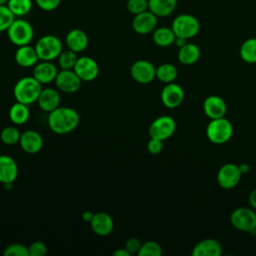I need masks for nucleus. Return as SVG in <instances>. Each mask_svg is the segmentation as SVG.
<instances>
[{
	"label": "nucleus",
	"instance_id": "f257e3e1",
	"mask_svg": "<svg viewBox=\"0 0 256 256\" xmlns=\"http://www.w3.org/2000/svg\"><path fill=\"white\" fill-rule=\"evenodd\" d=\"M80 122V116L78 112L65 106H59L55 110L48 113L47 124L49 129L60 135L68 134L75 130Z\"/></svg>",
	"mask_w": 256,
	"mask_h": 256
},
{
	"label": "nucleus",
	"instance_id": "f03ea898",
	"mask_svg": "<svg viewBox=\"0 0 256 256\" xmlns=\"http://www.w3.org/2000/svg\"><path fill=\"white\" fill-rule=\"evenodd\" d=\"M42 89V84L33 75L25 76L15 83L13 94L17 102L29 106L37 102Z\"/></svg>",
	"mask_w": 256,
	"mask_h": 256
},
{
	"label": "nucleus",
	"instance_id": "7ed1b4c3",
	"mask_svg": "<svg viewBox=\"0 0 256 256\" xmlns=\"http://www.w3.org/2000/svg\"><path fill=\"white\" fill-rule=\"evenodd\" d=\"M233 135L232 123L225 117L211 119L206 127V136L214 144H224Z\"/></svg>",
	"mask_w": 256,
	"mask_h": 256
},
{
	"label": "nucleus",
	"instance_id": "20e7f679",
	"mask_svg": "<svg viewBox=\"0 0 256 256\" xmlns=\"http://www.w3.org/2000/svg\"><path fill=\"white\" fill-rule=\"evenodd\" d=\"M35 50L39 60L52 61L57 59L60 53L63 51V45L57 36L48 34L40 37L37 40L35 44Z\"/></svg>",
	"mask_w": 256,
	"mask_h": 256
},
{
	"label": "nucleus",
	"instance_id": "39448f33",
	"mask_svg": "<svg viewBox=\"0 0 256 256\" xmlns=\"http://www.w3.org/2000/svg\"><path fill=\"white\" fill-rule=\"evenodd\" d=\"M6 32L10 42L17 47L28 45L34 37L32 25L22 18H16Z\"/></svg>",
	"mask_w": 256,
	"mask_h": 256
},
{
	"label": "nucleus",
	"instance_id": "423d86ee",
	"mask_svg": "<svg viewBox=\"0 0 256 256\" xmlns=\"http://www.w3.org/2000/svg\"><path fill=\"white\" fill-rule=\"evenodd\" d=\"M171 28L176 37L190 39L195 37L200 30L198 19L191 14H180L172 21Z\"/></svg>",
	"mask_w": 256,
	"mask_h": 256
},
{
	"label": "nucleus",
	"instance_id": "0eeeda50",
	"mask_svg": "<svg viewBox=\"0 0 256 256\" xmlns=\"http://www.w3.org/2000/svg\"><path fill=\"white\" fill-rule=\"evenodd\" d=\"M230 222L237 230L251 232L256 229L255 210L248 207L236 208L230 215Z\"/></svg>",
	"mask_w": 256,
	"mask_h": 256
},
{
	"label": "nucleus",
	"instance_id": "6e6552de",
	"mask_svg": "<svg viewBox=\"0 0 256 256\" xmlns=\"http://www.w3.org/2000/svg\"><path fill=\"white\" fill-rule=\"evenodd\" d=\"M176 130V122L175 120L168 115H163L157 117L150 124L148 133L150 138H155L159 140H166L170 138Z\"/></svg>",
	"mask_w": 256,
	"mask_h": 256
},
{
	"label": "nucleus",
	"instance_id": "1a4fd4ad",
	"mask_svg": "<svg viewBox=\"0 0 256 256\" xmlns=\"http://www.w3.org/2000/svg\"><path fill=\"white\" fill-rule=\"evenodd\" d=\"M241 172L238 165L234 163H226L222 165L217 172V182L223 189H232L238 185L241 180Z\"/></svg>",
	"mask_w": 256,
	"mask_h": 256
},
{
	"label": "nucleus",
	"instance_id": "9d476101",
	"mask_svg": "<svg viewBox=\"0 0 256 256\" xmlns=\"http://www.w3.org/2000/svg\"><path fill=\"white\" fill-rule=\"evenodd\" d=\"M73 70L82 80V82H90L95 80L100 71L98 63L89 56L78 57Z\"/></svg>",
	"mask_w": 256,
	"mask_h": 256
},
{
	"label": "nucleus",
	"instance_id": "9b49d317",
	"mask_svg": "<svg viewBox=\"0 0 256 256\" xmlns=\"http://www.w3.org/2000/svg\"><path fill=\"white\" fill-rule=\"evenodd\" d=\"M130 75L137 83L148 84L156 78V68L147 60H137L130 68Z\"/></svg>",
	"mask_w": 256,
	"mask_h": 256
},
{
	"label": "nucleus",
	"instance_id": "f8f14e48",
	"mask_svg": "<svg viewBox=\"0 0 256 256\" xmlns=\"http://www.w3.org/2000/svg\"><path fill=\"white\" fill-rule=\"evenodd\" d=\"M54 82L57 89L64 93H74L79 90L82 84V80L73 69H61L60 71H58Z\"/></svg>",
	"mask_w": 256,
	"mask_h": 256
},
{
	"label": "nucleus",
	"instance_id": "ddd939ff",
	"mask_svg": "<svg viewBox=\"0 0 256 256\" xmlns=\"http://www.w3.org/2000/svg\"><path fill=\"white\" fill-rule=\"evenodd\" d=\"M160 98L165 107L174 109L182 104L184 100V90L177 83H167L161 91Z\"/></svg>",
	"mask_w": 256,
	"mask_h": 256
},
{
	"label": "nucleus",
	"instance_id": "4468645a",
	"mask_svg": "<svg viewBox=\"0 0 256 256\" xmlns=\"http://www.w3.org/2000/svg\"><path fill=\"white\" fill-rule=\"evenodd\" d=\"M157 28V16L151 11L146 10L142 13L134 15L132 20V29L140 35L152 33Z\"/></svg>",
	"mask_w": 256,
	"mask_h": 256
},
{
	"label": "nucleus",
	"instance_id": "2eb2a0df",
	"mask_svg": "<svg viewBox=\"0 0 256 256\" xmlns=\"http://www.w3.org/2000/svg\"><path fill=\"white\" fill-rule=\"evenodd\" d=\"M18 165L9 155H0V182L4 185H11L18 176Z\"/></svg>",
	"mask_w": 256,
	"mask_h": 256
},
{
	"label": "nucleus",
	"instance_id": "dca6fc26",
	"mask_svg": "<svg viewBox=\"0 0 256 256\" xmlns=\"http://www.w3.org/2000/svg\"><path fill=\"white\" fill-rule=\"evenodd\" d=\"M203 110L205 115L210 119H217L225 117L227 112V105L224 99L220 96L210 95L204 100Z\"/></svg>",
	"mask_w": 256,
	"mask_h": 256
},
{
	"label": "nucleus",
	"instance_id": "f3484780",
	"mask_svg": "<svg viewBox=\"0 0 256 256\" xmlns=\"http://www.w3.org/2000/svg\"><path fill=\"white\" fill-rule=\"evenodd\" d=\"M19 144L24 152L36 154L43 147V138L36 130H26L21 133Z\"/></svg>",
	"mask_w": 256,
	"mask_h": 256
},
{
	"label": "nucleus",
	"instance_id": "a211bd4d",
	"mask_svg": "<svg viewBox=\"0 0 256 256\" xmlns=\"http://www.w3.org/2000/svg\"><path fill=\"white\" fill-rule=\"evenodd\" d=\"M89 224L92 231L99 236L109 235L114 228V221L106 212L94 213V216Z\"/></svg>",
	"mask_w": 256,
	"mask_h": 256
},
{
	"label": "nucleus",
	"instance_id": "6ab92c4d",
	"mask_svg": "<svg viewBox=\"0 0 256 256\" xmlns=\"http://www.w3.org/2000/svg\"><path fill=\"white\" fill-rule=\"evenodd\" d=\"M58 70L57 67L51 61L38 62L33 69V76L43 85L49 84L55 81Z\"/></svg>",
	"mask_w": 256,
	"mask_h": 256
},
{
	"label": "nucleus",
	"instance_id": "aec40b11",
	"mask_svg": "<svg viewBox=\"0 0 256 256\" xmlns=\"http://www.w3.org/2000/svg\"><path fill=\"white\" fill-rule=\"evenodd\" d=\"M61 98L57 89L55 88H44L42 89L37 103L40 109L44 112H51L60 106Z\"/></svg>",
	"mask_w": 256,
	"mask_h": 256
},
{
	"label": "nucleus",
	"instance_id": "412c9836",
	"mask_svg": "<svg viewBox=\"0 0 256 256\" xmlns=\"http://www.w3.org/2000/svg\"><path fill=\"white\" fill-rule=\"evenodd\" d=\"M14 58H15V62L19 66L24 68L34 67L39 61L35 47H32L29 44L19 46L15 51Z\"/></svg>",
	"mask_w": 256,
	"mask_h": 256
},
{
	"label": "nucleus",
	"instance_id": "4be33fe9",
	"mask_svg": "<svg viewBox=\"0 0 256 256\" xmlns=\"http://www.w3.org/2000/svg\"><path fill=\"white\" fill-rule=\"evenodd\" d=\"M191 254L193 256H220L222 254V246L216 239H203L194 246Z\"/></svg>",
	"mask_w": 256,
	"mask_h": 256
},
{
	"label": "nucleus",
	"instance_id": "5701e85b",
	"mask_svg": "<svg viewBox=\"0 0 256 256\" xmlns=\"http://www.w3.org/2000/svg\"><path fill=\"white\" fill-rule=\"evenodd\" d=\"M65 42L68 49L76 53H80L84 51L88 46V36L83 30L75 28L67 33Z\"/></svg>",
	"mask_w": 256,
	"mask_h": 256
},
{
	"label": "nucleus",
	"instance_id": "b1692460",
	"mask_svg": "<svg viewBox=\"0 0 256 256\" xmlns=\"http://www.w3.org/2000/svg\"><path fill=\"white\" fill-rule=\"evenodd\" d=\"M177 6V0H148V10L157 17L171 15Z\"/></svg>",
	"mask_w": 256,
	"mask_h": 256
},
{
	"label": "nucleus",
	"instance_id": "393cba45",
	"mask_svg": "<svg viewBox=\"0 0 256 256\" xmlns=\"http://www.w3.org/2000/svg\"><path fill=\"white\" fill-rule=\"evenodd\" d=\"M200 54V49L196 44L187 42L184 46L179 48L178 60L183 65H192L199 60Z\"/></svg>",
	"mask_w": 256,
	"mask_h": 256
},
{
	"label": "nucleus",
	"instance_id": "a878e982",
	"mask_svg": "<svg viewBox=\"0 0 256 256\" xmlns=\"http://www.w3.org/2000/svg\"><path fill=\"white\" fill-rule=\"evenodd\" d=\"M10 121L15 125H23L25 124L29 117H30V111L28 108V105L17 102L14 103L8 112Z\"/></svg>",
	"mask_w": 256,
	"mask_h": 256
},
{
	"label": "nucleus",
	"instance_id": "bb28decb",
	"mask_svg": "<svg viewBox=\"0 0 256 256\" xmlns=\"http://www.w3.org/2000/svg\"><path fill=\"white\" fill-rule=\"evenodd\" d=\"M152 39L153 42L160 47H168L172 44H174L175 41V34L172 30V28L169 27H158L152 32Z\"/></svg>",
	"mask_w": 256,
	"mask_h": 256
},
{
	"label": "nucleus",
	"instance_id": "cd10ccee",
	"mask_svg": "<svg viewBox=\"0 0 256 256\" xmlns=\"http://www.w3.org/2000/svg\"><path fill=\"white\" fill-rule=\"evenodd\" d=\"M241 59L249 64L256 63V38L246 39L240 46Z\"/></svg>",
	"mask_w": 256,
	"mask_h": 256
},
{
	"label": "nucleus",
	"instance_id": "c85d7f7f",
	"mask_svg": "<svg viewBox=\"0 0 256 256\" xmlns=\"http://www.w3.org/2000/svg\"><path fill=\"white\" fill-rule=\"evenodd\" d=\"M178 76V70L175 65L171 63H163L156 68V78L163 83H171Z\"/></svg>",
	"mask_w": 256,
	"mask_h": 256
},
{
	"label": "nucleus",
	"instance_id": "c756f323",
	"mask_svg": "<svg viewBox=\"0 0 256 256\" xmlns=\"http://www.w3.org/2000/svg\"><path fill=\"white\" fill-rule=\"evenodd\" d=\"M7 7L15 15V17H23L32 9V0H8Z\"/></svg>",
	"mask_w": 256,
	"mask_h": 256
},
{
	"label": "nucleus",
	"instance_id": "7c9ffc66",
	"mask_svg": "<svg viewBox=\"0 0 256 256\" xmlns=\"http://www.w3.org/2000/svg\"><path fill=\"white\" fill-rule=\"evenodd\" d=\"M20 137H21V133L19 129L16 128L15 126H7L3 128L0 132L1 141L8 146H12L19 143Z\"/></svg>",
	"mask_w": 256,
	"mask_h": 256
},
{
	"label": "nucleus",
	"instance_id": "2f4dec72",
	"mask_svg": "<svg viewBox=\"0 0 256 256\" xmlns=\"http://www.w3.org/2000/svg\"><path fill=\"white\" fill-rule=\"evenodd\" d=\"M58 64L59 67L63 70H71L74 68L75 63L78 59L77 57V53L67 49V50H63L60 55L58 56Z\"/></svg>",
	"mask_w": 256,
	"mask_h": 256
},
{
	"label": "nucleus",
	"instance_id": "473e14b6",
	"mask_svg": "<svg viewBox=\"0 0 256 256\" xmlns=\"http://www.w3.org/2000/svg\"><path fill=\"white\" fill-rule=\"evenodd\" d=\"M137 255L138 256H161L162 247L158 242L149 240L142 243L141 248Z\"/></svg>",
	"mask_w": 256,
	"mask_h": 256
},
{
	"label": "nucleus",
	"instance_id": "72a5a7b5",
	"mask_svg": "<svg viewBox=\"0 0 256 256\" xmlns=\"http://www.w3.org/2000/svg\"><path fill=\"white\" fill-rule=\"evenodd\" d=\"M15 19V15L10 11L7 5H0V33L7 31Z\"/></svg>",
	"mask_w": 256,
	"mask_h": 256
},
{
	"label": "nucleus",
	"instance_id": "f704fd0d",
	"mask_svg": "<svg viewBox=\"0 0 256 256\" xmlns=\"http://www.w3.org/2000/svg\"><path fill=\"white\" fill-rule=\"evenodd\" d=\"M4 256H29L28 247L20 243L10 244L3 251Z\"/></svg>",
	"mask_w": 256,
	"mask_h": 256
},
{
	"label": "nucleus",
	"instance_id": "c9c22d12",
	"mask_svg": "<svg viewBox=\"0 0 256 256\" xmlns=\"http://www.w3.org/2000/svg\"><path fill=\"white\" fill-rule=\"evenodd\" d=\"M126 7L129 13L137 15L148 10V0H128Z\"/></svg>",
	"mask_w": 256,
	"mask_h": 256
},
{
	"label": "nucleus",
	"instance_id": "e433bc0d",
	"mask_svg": "<svg viewBox=\"0 0 256 256\" xmlns=\"http://www.w3.org/2000/svg\"><path fill=\"white\" fill-rule=\"evenodd\" d=\"M29 256H44L47 253V246L42 241H34L28 247Z\"/></svg>",
	"mask_w": 256,
	"mask_h": 256
},
{
	"label": "nucleus",
	"instance_id": "4c0bfd02",
	"mask_svg": "<svg viewBox=\"0 0 256 256\" xmlns=\"http://www.w3.org/2000/svg\"><path fill=\"white\" fill-rule=\"evenodd\" d=\"M37 6L44 11L55 10L61 3V0H35Z\"/></svg>",
	"mask_w": 256,
	"mask_h": 256
},
{
	"label": "nucleus",
	"instance_id": "58836bf2",
	"mask_svg": "<svg viewBox=\"0 0 256 256\" xmlns=\"http://www.w3.org/2000/svg\"><path fill=\"white\" fill-rule=\"evenodd\" d=\"M141 245H142V242L140 241V239L136 237H131L126 241L125 248L130 254H138L141 248Z\"/></svg>",
	"mask_w": 256,
	"mask_h": 256
},
{
	"label": "nucleus",
	"instance_id": "ea45409f",
	"mask_svg": "<svg viewBox=\"0 0 256 256\" xmlns=\"http://www.w3.org/2000/svg\"><path fill=\"white\" fill-rule=\"evenodd\" d=\"M147 150L153 155L159 154L163 150V141L155 138H150L147 143Z\"/></svg>",
	"mask_w": 256,
	"mask_h": 256
},
{
	"label": "nucleus",
	"instance_id": "a19ab883",
	"mask_svg": "<svg viewBox=\"0 0 256 256\" xmlns=\"http://www.w3.org/2000/svg\"><path fill=\"white\" fill-rule=\"evenodd\" d=\"M248 199H249V204H250L251 208L256 211V188L253 189V190L250 192Z\"/></svg>",
	"mask_w": 256,
	"mask_h": 256
},
{
	"label": "nucleus",
	"instance_id": "79ce46f5",
	"mask_svg": "<svg viewBox=\"0 0 256 256\" xmlns=\"http://www.w3.org/2000/svg\"><path fill=\"white\" fill-rule=\"evenodd\" d=\"M93 216H94V213H92V212L89 211V210H86V211H84V212L82 213V219H83L85 222H88V223L91 222Z\"/></svg>",
	"mask_w": 256,
	"mask_h": 256
},
{
	"label": "nucleus",
	"instance_id": "37998d69",
	"mask_svg": "<svg viewBox=\"0 0 256 256\" xmlns=\"http://www.w3.org/2000/svg\"><path fill=\"white\" fill-rule=\"evenodd\" d=\"M113 255L114 256H130L131 254L127 251V249L124 247V248H119L117 250H115L113 252Z\"/></svg>",
	"mask_w": 256,
	"mask_h": 256
},
{
	"label": "nucleus",
	"instance_id": "c03bdc74",
	"mask_svg": "<svg viewBox=\"0 0 256 256\" xmlns=\"http://www.w3.org/2000/svg\"><path fill=\"white\" fill-rule=\"evenodd\" d=\"M186 43H187V39L181 38V37H176V38H175V41H174V44H175L178 48H181V47L184 46Z\"/></svg>",
	"mask_w": 256,
	"mask_h": 256
},
{
	"label": "nucleus",
	"instance_id": "a18cd8bd",
	"mask_svg": "<svg viewBox=\"0 0 256 256\" xmlns=\"http://www.w3.org/2000/svg\"><path fill=\"white\" fill-rule=\"evenodd\" d=\"M238 167H239V170H240L241 174H246L250 170V166L247 163H241L240 165H238Z\"/></svg>",
	"mask_w": 256,
	"mask_h": 256
},
{
	"label": "nucleus",
	"instance_id": "49530a36",
	"mask_svg": "<svg viewBox=\"0 0 256 256\" xmlns=\"http://www.w3.org/2000/svg\"><path fill=\"white\" fill-rule=\"evenodd\" d=\"M8 0H0V5H6Z\"/></svg>",
	"mask_w": 256,
	"mask_h": 256
}]
</instances>
